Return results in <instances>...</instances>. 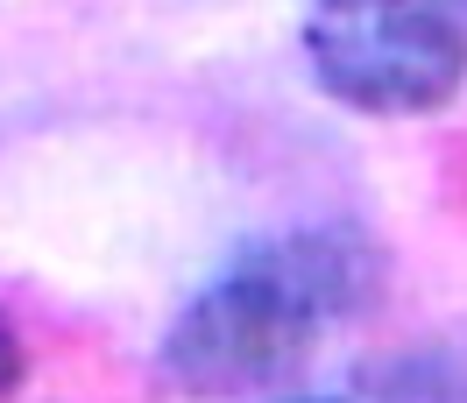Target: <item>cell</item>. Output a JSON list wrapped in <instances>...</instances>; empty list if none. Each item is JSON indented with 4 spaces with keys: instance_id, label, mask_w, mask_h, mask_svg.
I'll return each mask as SVG.
<instances>
[{
    "instance_id": "2",
    "label": "cell",
    "mask_w": 467,
    "mask_h": 403,
    "mask_svg": "<svg viewBox=\"0 0 467 403\" xmlns=\"http://www.w3.org/2000/svg\"><path fill=\"white\" fill-rule=\"evenodd\" d=\"M305 64L354 114L418 120L467 86V0H305Z\"/></svg>"
},
{
    "instance_id": "4",
    "label": "cell",
    "mask_w": 467,
    "mask_h": 403,
    "mask_svg": "<svg viewBox=\"0 0 467 403\" xmlns=\"http://www.w3.org/2000/svg\"><path fill=\"white\" fill-rule=\"evenodd\" d=\"M22 375H29V346H22V333H15V318L0 312V403L22 389Z\"/></svg>"
},
{
    "instance_id": "5",
    "label": "cell",
    "mask_w": 467,
    "mask_h": 403,
    "mask_svg": "<svg viewBox=\"0 0 467 403\" xmlns=\"http://www.w3.org/2000/svg\"><path fill=\"white\" fill-rule=\"evenodd\" d=\"M291 403H354V397H291Z\"/></svg>"
},
{
    "instance_id": "1",
    "label": "cell",
    "mask_w": 467,
    "mask_h": 403,
    "mask_svg": "<svg viewBox=\"0 0 467 403\" xmlns=\"http://www.w3.org/2000/svg\"><path fill=\"white\" fill-rule=\"evenodd\" d=\"M389 284V255L376 233L348 220L269 233L213 276V284L171 318L156 346L163 389L192 403L255 397L269 382L297 375L319 340L348 318H368Z\"/></svg>"
},
{
    "instance_id": "3",
    "label": "cell",
    "mask_w": 467,
    "mask_h": 403,
    "mask_svg": "<svg viewBox=\"0 0 467 403\" xmlns=\"http://www.w3.org/2000/svg\"><path fill=\"white\" fill-rule=\"evenodd\" d=\"M354 403H467V368L432 346L397 354V361H368L354 375Z\"/></svg>"
}]
</instances>
